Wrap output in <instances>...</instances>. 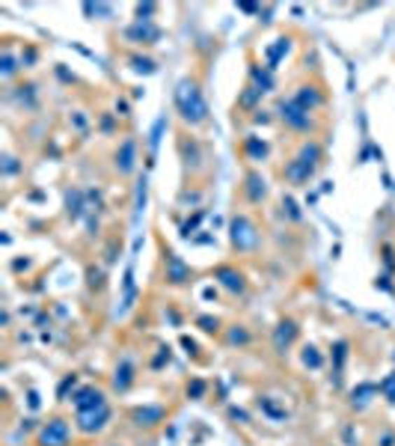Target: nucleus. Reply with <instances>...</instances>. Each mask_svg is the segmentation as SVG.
I'll list each match as a JSON object with an SVG mask.
<instances>
[{"label":"nucleus","instance_id":"1","mask_svg":"<svg viewBox=\"0 0 395 446\" xmlns=\"http://www.w3.org/2000/svg\"><path fill=\"white\" fill-rule=\"evenodd\" d=\"M176 114L179 119L184 122L188 128H200L208 122V102H205V93H202V83L188 74V78H181L179 86H176Z\"/></svg>","mask_w":395,"mask_h":446},{"label":"nucleus","instance_id":"2","mask_svg":"<svg viewBox=\"0 0 395 446\" xmlns=\"http://www.w3.org/2000/svg\"><path fill=\"white\" fill-rule=\"evenodd\" d=\"M277 119L286 126V131L291 134H303L306 140L312 137V134L318 131V122H315V114H310V110H303L294 98H279L277 102Z\"/></svg>","mask_w":395,"mask_h":446},{"label":"nucleus","instance_id":"3","mask_svg":"<svg viewBox=\"0 0 395 446\" xmlns=\"http://www.w3.org/2000/svg\"><path fill=\"white\" fill-rule=\"evenodd\" d=\"M71 440H75L71 419L63 414H54L39 426V431H36V438H33V446H71Z\"/></svg>","mask_w":395,"mask_h":446},{"label":"nucleus","instance_id":"4","mask_svg":"<svg viewBox=\"0 0 395 446\" xmlns=\"http://www.w3.org/2000/svg\"><path fill=\"white\" fill-rule=\"evenodd\" d=\"M176 152L181 158V167L184 173H200L205 167V161H208V149L205 143L196 137V134H190L188 128H181L176 134Z\"/></svg>","mask_w":395,"mask_h":446},{"label":"nucleus","instance_id":"5","mask_svg":"<svg viewBox=\"0 0 395 446\" xmlns=\"http://www.w3.org/2000/svg\"><path fill=\"white\" fill-rule=\"evenodd\" d=\"M137 155H140V146L134 134H125L119 143H116V152H113V167L119 176H131L137 170Z\"/></svg>","mask_w":395,"mask_h":446},{"label":"nucleus","instance_id":"6","mask_svg":"<svg viewBox=\"0 0 395 446\" xmlns=\"http://www.w3.org/2000/svg\"><path fill=\"white\" fill-rule=\"evenodd\" d=\"M315 173H318V167L315 164H310V161H303L300 155H291L286 164H282V170H279V176L286 179L289 184H294V188H303V184H310L312 179H315Z\"/></svg>","mask_w":395,"mask_h":446},{"label":"nucleus","instance_id":"7","mask_svg":"<svg viewBox=\"0 0 395 446\" xmlns=\"http://www.w3.org/2000/svg\"><path fill=\"white\" fill-rule=\"evenodd\" d=\"M291 98H294V102H298L303 110H310V114H318V110L327 104L324 86H321V83H312V81H303V83L294 86Z\"/></svg>","mask_w":395,"mask_h":446},{"label":"nucleus","instance_id":"8","mask_svg":"<svg viewBox=\"0 0 395 446\" xmlns=\"http://www.w3.org/2000/svg\"><path fill=\"white\" fill-rule=\"evenodd\" d=\"M229 229H232L229 235H232V247H235V250L247 253V250H253V247H256L258 235H256L253 220L247 217V215H235V217H232V227Z\"/></svg>","mask_w":395,"mask_h":446},{"label":"nucleus","instance_id":"9","mask_svg":"<svg viewBox=\"0 0 395 446\" xmlns=\"http://www.w3.org/2000/svg\"><path fill=\"white\" fill-rule=\"evenodd\" d=\"M71 405H75V417L78 414H90V411H98V407L110 405L107 402V393L102 387H95V384H86V387L75 390V396H71Z\"/></svg>","mask_w":395,"mask_h":446},{"label":"nucleus","instance_id":"10","mask_svg":"<svg viewBox=\"0 0 395 446\" xmlns=\"http://www.w3.org/2000/svg\"><path fill=\"white\" fill-rule=\"evenodd\" d=\"M110 419H113V411H110V405H104V407H98V411L78 414V417H75V428L81 431V435L92 438V435H98V431L107 428Z\"/></svg>","mask_w":395,"mask_h":446},{"label":"nucleus","instance_id":"11","mask_svg":"<svg viewBox=\"0 0 395 446\" xmlns=\"http://www.w3.org/2000/svg\"><path fill=\"white\" fill-rule=\"evenodd\" d=\"M167 414H169V411H167L164 405H140V407H131L128 419H131V423L137 426V428L149 431V428H158L160 423H164Z\"/></svg>","mask_w":395,"mask_h":446},{"label":"nucleus","instance_id":"12","mask_svg":"<svg viewBox=\"0 0 395 446\" xmlns=\"http://www.w3.org/2000/svg\"><path fill=\"white\" fill-rule=\"evenodd\" d=\"M241 194L250 205H262L268 200V182L258 170H247L244 173V182H241Z\"/></svg>","mask_w":395,"mask_h":446},{"label":"nucleus","instance_id":"13","mask_svg":"<svg viewBox=\"0 0 395 446\" xmlns=\"http://www.w3.org/2000/svg\"><path fill=\"white\" fill-rule=\"evenodd\" d=\"M122 36H125L131 45L149 48V45H155L160 39V27H155L152 21H134L131 27H125V33H122Z\"/></svg>","mask_w":395,"mask_h":446},{"label":"nucleus","instance_id":"14","mask_svg":"<svg viewBox=\"0 0 395 446\" xmlns=\"http://www.w3.org/2000/svg\"><path fill=\"white\" fill-rule=\"evenodd\" d=\"M164 265H167V283L169 286H184V283L193 280L190 265H184L172 250H164Z\"/></svg>","mask_w":395,"mask_h":446},{"label":"nucleus","instance_id":"15","mask_svg":"<svg viewBox=\"0 0 395 446\" xmlns=\"http://www.w3.org/2000/svg\"><path fill=\"white\" fill-rule=\"evenodd\" d=\"M241 155L250 161V164H262V161H268V155H270V143L265 137H258V134H247V137L241 140Z\"/></svg>","mask_w":395,"mask_h":446},{"label":"nucleus","instance_id":"16","mask_svg":"<svg viewBox=\"0 0 395 446\" xmlns=\"http://www.w3.org/2000/svg\"><path fill=\"white\" fill-rule=\"evenodd\" d=\"M298 333H300L298 321H294V318H282L279 325L274 327V349H277V354H286L294 345V339H298Z\"/></svg>","mask_w":395,"mask_h":446},{"label":"nucleus","instance_id":"17","mask_svg":"<svg viewBox=\"0 0 395 446\" xmlns=\"http://www.w3.org/2000/svg\"><path fill=\"white\" fill-rule=\"evenodd\" d=\"M134 384H137V366H134V360H128V357H122L113 369V390L128 393Z\"/></svg>","mask_w":395,"mask_h":446},{"label":"nucleus","instance_id":"18","mask_svg":"<svg viewBox=\"0 0 395 446\" xmlns=\"http://www.w3.org/2000/svg\"><path fill=\"white\" fill-rule=\"evenodd\" d=\"M214 280H220V286L229 289L232 295H244L247 292V277L241 274L238 268H232V265H220L214 271Z\"/></svg>","mask_w":395,"mask_h":446},{"label":"nucleus","instance_id":"19","mask_svg":"<svg viewBox=\"0 0 395 446\" xmlns=\"http://www.w3.org/2000/svg\"><path fill=\"white\" fill-rule=\"evenodd\" d=\"M250 78H253V86L258 93H270L274 90V74H270L268 66H258V63H250Z\"/></svg>","mask_w":395,"mask_h":446},{"label":"nucleus","instance_id":"20","mask_svg":"<svg viewBox=\"0 0 395 446\" xmlns=\"http://www.w3.org/2000/svg\"><path fill=\"white\" fill-rule=\"evenodd\" d=\"M95 128H98V134H104V137H119V116L110 114V110H102L95 119Z\"/></svg>","mask_w":395,"mask_h":446},{"label":"nucleus","instance_id":"21","mask_svg":"<svg viewBox=\"0 0 395 446\" xmlns=\"http://www.w3.org/2000/svg\"><path fill=\"white\" fill-rule=\"evenodd\" d=\"M258 102H262V93H258L253 83H247L244 93H241V98L235 102V110H250V114H256V110H258L256 104H258Z\"/></svg>","mask_w":395,"mask_h":446},{"label":"nucleus","instance_id":"22","mask_svg":"<svg viewBox=\"0 0 395 446\" xmlns=\"http://www.w3.org/2000/svg\"><path fill=\"white\" fill-rule=\"evenodd\" d=\"M128 69L137 72V74H155L158 72V60L146 57V54H131L128 57Z\"/></svg>","mask_w":395,"mask_h":446},{"label":"nucleus","instance_id":"23","mask_svg":"<svg viewBox=\"0 0 395 446\" xmlns=\"http://www.w3.org/2000/svg\"><path fill=\"white\" fill-rule=\"evenodd\" d=\"M250 342H253V337L244 325H232L226 330V345H238V349H244V345H250Z\"/></svg>","mask_w":395,"mask_h":446},{"label":"nucleus","instance_id":"24","mask_svg":"<svg viewBox=\"0 0 395 446\" xmlns=\"http://www.w3.org/2000/svg\"><path fill=\"white\" fill-rule=\"evenodd\" d=\"M0 66H4V81H12L18 72H24V66H21V60H15V54L9 51H4V60H0Z\"/></svg>","mask_w":395,"mask_h":446},{"label":"nucleus","instance_id":"25","mask_svg":"<svg viewBox=\"0 0 395 446\" xmlns=\"http://www.w3.org/2000/svg\"><path fill=\"white\" fill-rule=\"evenodd\" d=\"M303 366H310V369H321V366H324V357H321L318 354V349H315V345H303Z\"/></svg>","mask_w":395,"mask_h":446},{"label":"nucleus","instance_id":"26","mask_svg":"<svg viewBox=\"0 0 395 446\" xmlns=\"http://www.w3.org/2000/svg\"><path fill=\"white\" fill-rule=\"evenodd\" d=\"M345 360H348V342H345V339H339L336 345H333V369H336V372H342Z\"/></svg>","mask_w":395,"mask_h":446},{"label":"nucleus","instance_id":"27","mask_svg":"<svg viewBox=\"0 0 395 446\" xmlns=\"http://www.w3.org/2000/svg\"><path fill=\"white\" fill-rule=\"evenodd\" d=\"M258 407H262L268 417H274V419H286V417H289L286 411H282V407H277L274 402H270V396H262V399H258Z\"/></svg>","mask_w":395,"mask_h":446},{"label":"nucleus","instance_id":"28","mask_svg":"<svg viewBox=\"0 0 395 446\" xmlns=\"http://www.w3.org/2000/svg\"><path fill=\"white\" fill-rule=\"evenodd\" d=\"M380 393H384V399L389 405H395V372H389V375L380 381Z\"/></svg>","mask_w":395,"mask_h":446},{"label":"nucleus","instance_id":"29","mask_svg":"<svg viewBox=\"0 0 395 446\" xmlns=\"http://www.w3.org/2000/svg\"><path fill=\"white\" fill-rule=\"evenodd\" d=\"M36 60H39V48H36V45H24V51H21V66H24V69H33Z\"/></svg>","mask_w":395,"mask_h":446},{"label":"nucleus","instance_id":"30","mask_svg":"<svg viewBox=\"0 0 395 446\" xmlns=\"http://www.w3.org/2000/svg\"><path fill=\"white\" fill-rule=\"evenodd\" d=\"M277 116H274V110H262V107H258L256 110V114L250 116V122H253V126H270V122H274Z\"/></svg>","mask_w":395,"mask_h":446},{"label":"nucleus","instance_id":"31","mask_svg":"<svg viewBox=\"0 0 395 446\" xmlns=\"http://www.w3.org/2000/svg\"><path fill=\"white\" fill-rule=\"evenodd\" d=\"M86 280H90V289H104V271L102 268H90L86 271Z\"/></svg>","mask_w":395,"mask_h":446},{"label":"nucleus","instance_id":"32","mask_svg":"<svg viewBox=\"0 0 395 446\" xmlns=\"http://www.w3.org/2000/svg\"><path fill=\"white\" fill-rule=\"evenodd\" d=\"M196 325H200L205 333H220V318H212V316H200L196 318Z\"/></svg>","mask_w":395,"mask_h":446},{"label":"nucleus","instance_id":"33","mask_svg":"<svg viewBox=\"0 0 395 446\" xmlns=\"http://www.w3.org/2000/svg\"><path fill=\"white\" fill-rule=\"evenodd\" d=\"M69 122H71V126H75L78 131H86V128H90V119H86V116H83V110H71V116H69Z\"/></svg>","mask_w":395,"mask_h":446},{"label":"nucleus","instance_id":"34","mask_svg":"<svg viewBox=\"0 0 395 446\" xmlns=\"http://www.w3.org/2000/svg\"><path fill=\"white\" fill-rule=\"evenodd\" d=\"M282 215H289L291 220H300V212H298V205H294V200H282Z\"/></svg>","mask_w":395,"mask_h":446},{"label":"nucleus","instance_id":"35","mask_svg":"<svg viewBox=\"0 0 395 446\" xmlns=\"http://www.w3.org/2000/svg\"><path fill=\"white\" fill-rule=\"evenodd\" d=\"M15 173H18V164H15V158H12V155H6V158H4V176L9 179V176H15Z\"/></svg>","mask_w":395,"mask_h":446},{"label":"nucleus","instance_id":"36","mask_svg":"<svg viewBox=\"0 0 395 446\" xmlns=\"http://www.w3.org/2000/svg\"><path fill=\"white\" fill-rule=\"evenodd\" d=\"M116 116H131V104L125 102V98H116Z\"/></svg>","mask_w":395,"mask_h":446},{"label":"nucleus","instance_id":"37","mask_svg":"<svg viewBox=\"0 0 395 446\" xmlns=\"http://www.w3.org/2000/svg\"><path fill=\"white\" fill-rule=\"evenodd\" d=\"M205 393V381H193L188 384V396H202Z\"/></svg>","mask_w":395,"mask_h":446},{"label":"nucleus","instance_id":"38","mask_svg":"<svg viewBox=\"0 0 395 446\" xmlns=\"http://www.w3.org/2000/svg\"><path fill=\"white\" fill-rule=\"evenodd\" d=\"M384 262H387L389 271L395 268V253H392V247H384Z\"/></svg>","mask_w":395,"mask_h":446},{"label":"nucleus","instance_id":"39","mask_svg":"<svg viewBox=\"0 0 395 446\" xmlns=\"http://www.w3.org/2000/svg\"><path fill=\"white\" fill-rule=\"evenodd\" d=\"M377 446H395V435H392V431H384V438H377Z\"/></svg>","mask_w":395,"mask_h":446},{"label":"nucleus","instance_id":"40","mask_svg":"<svg viewBox=\"0 0 395 446\" xmlns=\"http://www.w3.org/2000/svg\"><path fill=\"white\" fill-rule=\"evenodd\" d=\"M238 9H244V12H256V6H253V4H238Z\"/></svg>","mask_w":395,"mask_h":446},{"label":"nucleus","instance_id":"41","mask_svg":"<svg viewBox=\"0 0 395 446\" xmlns=\"http://www.w3.org/2000/svg\"><path fill=\"white\" fill-rule=\"evenodd\" d=\"M110 446H122V443H110Z\"/></svg>","mask_w":395,"mask_h":446}]
</instances>
